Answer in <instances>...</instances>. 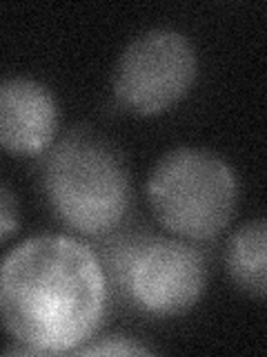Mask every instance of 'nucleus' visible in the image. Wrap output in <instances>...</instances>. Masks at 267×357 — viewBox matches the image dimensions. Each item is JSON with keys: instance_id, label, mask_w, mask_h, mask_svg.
I'll return each mask as SVG.
<instances>
[{"instance_id": "obj_4", "label": "nucleus", "mask_w": 267, "mask_h": 357, "mask_svg": "<svg viewBox=\"0 0 267 357\" xmlns=\"http://www.w3.org/2000/svg\"><path fill=\"white\" fill-rule=\"evenodd\" d=\"M198 56L185 33L159 27L134 38L114 67V96L131 114L156 116L192 89Z\"/></svg>"}, {"instance_id": "obj_5", "label": "nucleus", "mask_w": 267, "mask_h": 357, "mask_svg": "<svg viewBox=\"0 0 267 357\" xmlns=\"http://www.w3.org/2000/svg\"><path fill=\"white\" fill-rule=\"evenodd\" d=\"M205 286V257L181 239L145 243L127 271L131 299L154 317L185 315L200 301Z\"/></svg>"}, {"instance_id": "obj_1", "label": "nucleus", "mask_w": 267, "mask_h": 357, "mask_svg": "<svg viewBox=\"0 0 267 357\" xmlns=\"http://www.w3.org/2000/svg\"><path fill=\"white\" fill-rule=\"evenodd\" d=\"M105 271L89 245L67 234L18 243L0 271L5 331L38 355L76 353L105 312Z\"/></svg>"}, {"instance_id": "obj_7", "label": "nucleus", "mask_w": 267, "mask_h": 357, "mask_svg": "<svg viewBox=\"0 0 267 357\" xmlns=\"http://www.w3.org/2000/svg\"><path fill=\"white\" fill-rule=\"evenodd\" d=\"M222 264L241 293L267 299V217L252 219L232 232Z\"/></svg>"}, {"instance_id": "obj_2", "label": "nucleus", "mask_w": 267, "mask_h": 357, "mask_svg": "<svg viewBox=\"0 0 267 357\" xmlns=\"http://www.w3.org/2000/svg\"><path fill=\"white\" fill-rule=\"evenodd\" d=\"M42 190L54 215L83 234L114 230L131 201V181L120 152L87 130L65 134L49 148Z\"/></svg>"}, {"instance_id": "obj_8", "label": "nucleus", "mask_w": 267, "mask_h": 357, "mask_svg": "<svg viewBox=\"0 0 267 357\" xmlns=\"http://www.w3.org/2000/svg\"><path fill=\"white\" fill-rule=\"evenodd\" d=\"M76 353L78 355H152L154 351L127 337H107V340H98L96 344L81 346Z\"/></svg>"}, {"instance_id": "obj_3", "label": "nucleus", "mask_w": 267, "mask_h": 357, "mask_svg": "<svg viewBox=\"0 0 267 357\" xmlns=\"http://www.w3.org/2000/svg\"><path fill=\"white\" fill-rule=\"evenodd\" d=\"M145 192L167 230L189 241H207L227 228L236 212L238 178L214 152L176 148L156 161Z\"/></svg>"}, {"instance_id": "obj_6", "label": "nucleus", "mask_w": 267, "mask_h": 357, "mask_svg": "<svg viewBox=\"0 0 267 357\" xmlns=\"http://www.w3.org/2000/svg\"><path fill=\"white\" fill-rule=\"evenodd\" d=\"M58 130V103L49 87L25 76L0 85V143L9 154L38 156Z\"/></svg>"}, {"instance_id": "obj_9", "label": "nucleus", "mask_w": 267, "mask_h": 357, "mask_svg": "<svg viewBox=\"0 0 267 357\" xmlns=\"http://www.w3.org/2000/svg\"><path fill=\"white\" fill-rule=\"evenodd\" d=\"M18 228V208L7 183L0 188V239L7 241Z\"/></svg>"}]
</instances>
